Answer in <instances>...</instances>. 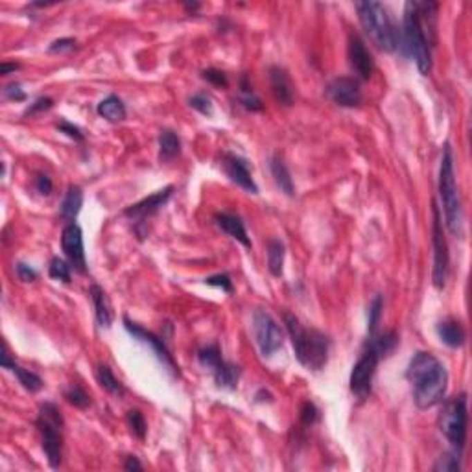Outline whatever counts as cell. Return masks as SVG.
I'll return each instance as SVG.
<instances>
[{
  "mask_svg": "<svg viewBox=\"0 0 472 472\" xmlns=\"http://www.w3.org/2000/svg\"><path fill=\"white\" fill-rule=\"evenodd\" d=\"M124 327H126L127 332H129L135 340L143 341V343L149 345V349L155 352V356L159 358V362L166 367V371H170L174 376H179V365H177L174 356L170 354V351L166 349L165 341L161 340L159 336H155L154 332H149V330L138 327L137 323H133V321H129L127 318H124Z\"/></svg>",
  "mask_w": 472,
  "mask_h": 472,
  "instance_id": "obj_11",
  "label": "cell"
},
{
  "mask_svg": "<svg viewBox=\"0 0 472 472\" xmlns=\"http://www.w3.org/2000/svg\"><path fill=\"white\" fill-rule=\"evenodd\" d=\"M61 247L65 253L66 260L72 268L85 273L87 269V260H85V247H83V233L82 227L74 224H66V227L61 233Z\"/></svg>",
  "mask_w": 472,
  "mask_h": 472,
  "instance_id": "obj_12",
  "label": "cell"
},
{
  "mask_svg": "<svg viewBox=\"0 0 472 472\" xmlns=\"http://www.w3.org/2000/svg\"><path fill=\"white\" fill-rule=\"evenodd\" d=\"M76 48V39L65 37V39H57L54 43L48 46L50 54H61V52H71V50Z\"/></svg>",
  "mask_w": 472,
  "mask_h": 472,
  "instance_id": "obj_40",
  "label": "cell"
},
{
  "mask_svg": "<svg viewBox=\"0 0 472 472\" xmlns=\"http://www.w3.org/2000/svg\"><path fill=\"white\" fill-rule=\"evenodd\" d=\"M96 379H98V384L102 385L107 393L116 397L124 395V385L116 380V376L113 374L109 365H98V369H96Z\"/></svg>",
  "mask_w": 472,
  "mask_h": 472,
  "instance_id": "obj_29",
  "label": "cell"
},
{
  "mask_svg": "<svg viewBox=\"0 0 472 472\" xmlns=\"http://www.w3.org/2000/svg\"><path fill=\"white\" fill-rule=\"evenodd\" d=\"M284 325L291 338V345H293L299 363L312 371H321L329 360V338L319 330L305 329L301 321L291 314H284Z\"/></svg>",
  "mask_w": 472,
  "mask_h": 472,
  "instance_id": "obj_2",
  "label": "cell"
},
{
  "mask_svg": "<svg viewBox=\"0 0 472 472\" xmlns=\"http://www.w3.org/2000/svg\"><path fill=\"white\" fill-rule=\"evenodd\" d=\"M347 54H349V63H351L352 71L356 72L360 80H369L374 72V61L371 52L367 50L363 39L358 33H352L349 37V46H347Z\"/></svg>",
  "mask_w": 472,
  "mask_h": 472,
  "instance_id": "obj_14",
  "label": "cell"
},
{
  "mask_svg": "<svg viewBox=\"0 0 472 472\" xmlns=\"http://www.w3.org/2000/svg\"><path fill=\"white\" fill-rule=\"evenodd\" d=\"M17 69H19V65H15V63H2V66H0V74H10V72H15Z\"/></svg>",
  "mask_w": 472,
  "mask_h": 472,
  "instance_id": "obj_48",
  "label": "cell"
},
{
  "mask_svg": "<svg viewBox=\"0 0 472 472\" xmlns=\"http://www.w3.org/2000/svg\"><path fill=\"white\" fill-rule=\"evenodd\" d=\"M190 105H192L196 111H199L201 115L207 116L212 115V100H210L205 93L194 94L192 98H190Z\"/></svg>",
  "mask_w": 472,
  "mask_h": 472,
  "instance_id": "obj_37",
  "label": "cell"
},
{
  "mask_svg": "<svg viewBox=\"0 0 472 472\" xmlns=\"http://www.w3.org/2000/svg\"><path fill=\"white\" fill-rule=\"evenodd\" d=\"M205 284L221 288V290L227 291V293H231L233 291V280H231V277H229V275H226V273L215 275V277H209V279H205Z\"/></svg>",
  "mask_w": 472,
  "mask_h": 472,
  "instance_id": "obj_39",
  "label": "cell"
},
{
  "mask_svg": "<svg viewBox=\"0 0 472 472\" xmlns=\"http://www.w3.org/2000/svg\"><path fill=\"white\" fill-rule=\"evenodd\" d=\"M402 48L417 65L419 72L423 76H428L432 71V52H430V41L426 37L424 22L417 10L415 2H408L404 6V17H402Z\"/></svg>",
  "mask_w": 472,
  "mask_h": 472,
  "instance_id": "obj_3",
  "label": "cell"
},
{
  "mask_svg": "<svg viewBox=\"0 0 472 472\" xmlns=\"http://www.w3.org/2000/svg\"><path fill=\"white\" fill-rule=\"evenodd\" d=\"M240 104L242 107H246V109L251 111V113H255V111H262L264 107L262 100L253 93V87L249 85L246 76L240 80Z\"/></svg>",
  "mask_w": 472,
  "mask_h": 472,
  "instance_id": "obj_30",
  "label": "cell"
},
{
  "mask_svg": "<svg viewBox=\"0 0 472 472\" xmlns=\"http://www.w3.org/2000/svg\"><path fill=\"white\" fill-rule=\"evenodd\" d=\"M57 129H60L61 133H65L66 137H71V138H74V140H78V143H82L83 140L82 129H80L78 126H74V124H71V122H66V120L60 122V124H57Z\"/></svg>",
  "mask_w": 472,
  "mask_h": 472,
  "instance_id": "obj_42",
  "label": "cell"
},
{
  "mask_svg": "<svg viewBox=\"0 0 472 472\" xmlns=\"http://www.w3.org/2000/svg\"><path fill=\"white\" fill-rule=\"evenodd\" d=\"M35 188L41 196H50L52 194V179L46 174H39L35 177Z\"/></svg>",
  "mask_w": 472,
  "mask_h": 472,
  "instance_id": "obj_45",
  "label": "cell"
},
{
  "mask_svg": "<svg viewBox=\"0 0 472 472\" xmlns=\"http://www.w3.org/2000/svg\"><path fill=\"white\" fill-rule=\"evenodd\" d=\"M434 224H432V244H434V286L437 290H443L446 284V275H448V246L445 240L443 231V220H441L439 207L434 203Z\"/></svg>",
  "mask_w": 472,
  "mask_h": 472,
  "instance_id": "obj_10",
  "label": "cell"
},
{
  "mask_svg": "<svg viewBox=\"0 0 472 472\" xmlns=\"http://www.w3.org/2000/svg\"><path fill=\"white\" fill-rule=\"evenodd\" d=\"M2 367L10 369L11 373H15L19 382L22 384V388L26 391H30V393H37V391L43 390V380H41V376H37L35 373H32V371H28V369L21 367L19 363L13 362L10 358V352L6 349V345L4 349H2Z\"/></svg>",
  "mask_w": 472,
  "mask_h": 472,
  "instance_id": "obj_18",
  "label": "cell"
},
{
  "mask_svg": "<svg viewBox=\"0 0 472 472\" xmlns=\"http://www.w3.org/2000/svg\"><path fill=\"white\" fill-rule=\"evenodd\" d=\"M52 105H54L52 98H44V96H43V98L35 100V102H33V104L30 105V107H28V109L24 111V113H26V115H35V113H43V111H48L50 107H52Z\"/></svg>",
  "mask_w": 472,
  "mask_h": 472,
  "instance_id": "obj_44",
  "label": "cell"
},
{
  "mask_svg": "<svg viewBox=\"0 0 472 472\" xmlns=\"http://www.w3.org/2000/svg\"><path fill=\"white\" fill-rule=\"evenodd\" d=\"M4 94L6 98L13 100V102H22V100H26V93L22 91L19 83H11V85H8V87L4 89Z\"/></svg>",
  "mask_w": 472,
  "mask_h": 472,
  "instance_id": "obj_46",
  "label": "cell"
},
{
  "mask_svg": "<svg viewBox=\"0 0 472 472\" xmlns=\"http://www.w3.org/2000/svg\"><path fill=\"white\" fill-rule=\"evenodd\" d=\"M269 83H271L275 100L279 104L290 107L293 104V85H291L288 72L284 69H280V66H271L269 69Z\"/></svg>",
  "mask_w": 472,
  "mask_h": 472,
  "instance_id": "obj_17",
  "label": "cell"
},
{
  "mask_svg": "<svg viewBox=\"0 0 472 472\" xmlns=\"http://www.w3.org/2000/svg\"><path fill=\"white\" fill-rule=\"evenodd\" d=\"M319 419V412H318V408H316V404L314 402H310V401H307V402H302V406H301V421L307 426H312L316 421Z\"/></svg>",
  "mask_w": 472,
  "mask_h": 472,
  "instance_id": "obj_38",
  "label": "cell"
},
{
  "mask_svg": "<svg viewBox=\"0 0 472 472\" xmlns=\"http://www.w3.org/2000/svg\"><path fill=\"white\" fill-rule=\"evenodd\" d=\"M382 307H384L382 296L374 297L373 302L369 305V319H367V332H369V336L376 334V330H379L380 316H382Z\"/></svg>",
  "mask_w": 472,
  "mask_h": 472,
  "instance_id": "obj_34",
  "label": "cell"
},
{
  "mask_svg": "<svg viewBox=\"0 0 472 472\" xmlns=\"http://www.w3.org/2000/svg\"><path fill=\"white\" fill-rule=\"evenodd\" d=\"M406 379L412 384L413 401L421 410H428L443 402L448 388L445 365L430 352H415L408 363Z\"/></svg>",
  "mask_w": 472,
  "mask_h": 472,
  "instance_id": "obj_1",
  "label": "cell"
},
{
  "mask_svg": "<svg viewBox=\"0 0 472 472\" xmlns=\"http://www.w3.org/2000/svg\"><path fill=\"white\" fill-rule=\"evenodd\" d=\"M71 264L65 262L63 258L54 257L50 260V268H48V275L52 279L61 280V282H71Z\"/></svg>",
  "mask_w": 472,
  "mask_h": 472,
  "instance_id": "obj_32",
  "label": "cell"
},
{
  "mask_svg": "<svg viewBox=\"0 0 472 472\" xmlns=\"http://www.w3.org/2000/svg\"><path fill=\"white\" fill-rule=\"evenodd\" d=\"M439 430L454 446V451L462 454L467 441V395L465 393H460L445 402L439 413Z\"/></svg>",
  "mask_w": 472,
  "mask_h": 472,
  "instance_id": "obj_7",
  "label": "cell"
},
{
  "mask_svg": "<svg viewBox=\"0 0 472 472\" xmlns=\"http://www.w3.org/2000/svg\"><path fill=\"white\" fill-rule=\"evenodd\" d=\"M172 194H174V187L163 188L159 192H155L152 194V196H148V198H144L143 201H138V203L127 207V209L124 210V216H127L129 220L135 221L148 220L149 216H154L163 205H166V201L172 198Z\"/></svg>",
  "mask_w": 472,
  "mask_h": 472,
  "instance_id": "obj_16",
  "label": "cell"
},
{
  "mask_svg": "<svg viewBox=\"0 0 472 472\" xmlns=\"http://www.w3.org/2000/svg\"><path fill=\"white\" fill-rule=\"evenodd\" d=\"M89 296H91V301H93L98 325L102 329H109L111 323H113V310H111L109 299L105 296V291L98 284H93L91 290H89Z\"/></svg>",
  "mask_w": 472,
  "mask_h": 472,
  "instance_id": "obj_19",
  "label": "cell"
},
{
  "mask_svg": "<svg viewBox=\"0 0 472 472\" xmlns=\"http://www.w3.org/2000/svg\"><path fill=\"white\" fill-rule=\"evenodd\" d=\"M399 345V338H397V334L393 332V330H390V332H384V334H373L369 336L367 338V345L365 347H371L376 354L380 356V360L385 356H390L391 352L395 351V347Z\"/></svg>",
  "mask_w": 472,
  "mask_h": 472,
  "instance_id": "obj_26",
  "label": "cell"
},
{
  "mask_svg": "<svg viewBox=\"0 0 472 472\" xmlns=\"http://www.w3.org/2000/svg\"><path fill=\"white\" fill-rule=\"evenodd\" d=\"M65 399L69 404H72L74 408H80V410H85V408H89V404H91V397H89L87 391L83 390V388H80V385H72L71 390L65 393Z\"/></svg>",
  "mask_w": 472,
  "mask_h": 472,
  "instance_id": "obj_35",
  "label": "cell"
},
{
  "mask_svg": "<svg viewBox=\"0 0 472 472\" xmlns=\"http://www.w3.org/2000/svg\"><path fill=\"white\" fill-rule=\"evenodd\" d=\"M253 334L262 356H273L284 343V332L268 312L257 310L253 314Z\"/></svg>",
  "mask_w": 472,
  "mask_h": 472,
  "instance_id": "obj_8",
  "label": "cell"
},
{
  "mask_svg": "<svg viewBox=\"0 0 472 472\" xmlns=\"http://www.w3.org/2000/svg\"><path fill=\"white\" fill-rule=\"evenodd\" d=\"M124 469H126V471H143V465L138 463L137 457L129 456V457H127L126 465H124Z\"/></svg>",
  "mask_w": 472,
  "mask_h": 472,
  "instance_id": "obj_47",
  "label": "cell"
},
{
  "mask_svg": "<svg viewBox=\"0 0 472 472\" xmlns=\"http://www.w3.org/2000/svg\"><path fill=\"white\" fill-rule=\"evenodd\" d=\"M17 275H19V279H21L22 282H33V280L37 279V271L33 268H30V266L24 262L17 264Z\"/></svg>",
  "mask_w": 472,
  "mask_h": 472,
  "instance_id": "obj_43",
  "label": "cell"
},
{
  "mask_svg": "<svg viewBox=\"0 0 472 472\" xmlns=\"http://www.w3.org/2000/svg\"><path fill=\"white\" fill-rule=\"evenodd\" d=\"M437 336L445 345L452 347V349H460L465 345L467 341V332L463 329V325L454 319H446L437 325Z\"/></svg>",
  "mask_w": 472,
  "mask_h": 472,
  "instance_id": "obj_20",
  "label": "cell"
},
{
  "mask_svg": "<svg viewBox=\"0 0 472 472\" xmlns=\"http://www.w3.org/2000/svg\"><path fill=\"white\" fill-rule=\"evenodd\" d=\"M216 224L221 227V231H226L231 238L240 242L242 246L251 247V240H249V236H247L246 226H244V221H242L238 216L221 212V215H216Z\"/></svg>",
  "mask_w": 472,
  "mask_h": 472,
  "instance_id": "obj_21",
  "label": "cell"
},
{
  "mask_svg": "<svg viewBox=\"0 0 472 472\" xmlns=\"http://www.w3.org/2000/svg\"><path fill=\"white\" fill-rule=\"evenodd\" d=\"M354 8H356L358 19L362 22L369 39L384 52L397 50L399 37H397V30L391 22L385 6L380 2H373V0H365V2H356Z\"/></svg>",
  "mask_w": 472,
  "mask_h": 472,
  "instance_id": "obj_5",
  "label": "cell"
},
{
  "mask_svg": "<svg viewBox=\"0 0 472 472\" xmlns=\"http://www.w3.org/2000/svg\"><path fill=\"white\" fill-rule=\"evenodd\" d=\"M181 152V140L177 137L176 133L170 131V129H165L161 131L159 135V159L163 163L166 161L176 159L177 155Z\"/></svg>",
  "mask_w": 472,
  "mask_h": 472,
  "instance_id": "obj_27",
  "label": "cell"
},
{
  "mask_svg": "<svg viewBox=\"0 0 472 472\" xmlns=\"http://www.w3.org/2000/svg\"><path fill=\"white\" fill-rule=\"evenodd\" d=\"M266 253H268V269L273 277L282 275V266H284V244L280 240H269L266 244Z\"/></svg>",
  "mask_w": 472,
  "mask_h": 472,
  "instance_id": "obj_28",
  "label": "cell"
},
{
  "mask_svg": "<svg viewBox=\"0 0 472 472\" xmlns=\"http://www.w3.org/2000/svg\"><path fill=\"white\" fill-rule=\"evenodd\" d=\"M82 205H83L82 188L76 187V185H72V187H69V190H66L65 198H63L60 216L66 221V224H74L78 215H80V210H82Z\"/></svg>",
  "mask_w": 472,
  "mask_h": 472,
  "instance_id": "obj_22",
  "label": "cell"
},
{
  "mask_svg": "<svg viewBox=\"0 0 472 472\" xmlns=\"http://www.w3.org/2000/svg\"><path fill=\"white\" fill-rule=\"evenodd\" d=\"M127 424L131 428V434L137 437V439H144L146 437V432H148V424H146V419L138 410H131L127 412Z\"/></svg>",
  "mask_w": 472,
  "mask_h": 472,
  "instance_id": "obj_33",
  "label": "cell"
},
{
  "mask_svg": "<svg viewBox=\"0 0 472 472\" xmlns=\"http://www.w3.org/2000/svg\"><path fill=\"white\" fill-rule=\"evenodd\" d=\"M212 376H215V382L218 388H224V390H236L238 379H240V367L235 365V363L221 360V362L215 367V371H212Z\"/></svg>",
  "mask_w": 472,
  "mask_h": 472,
  "instance_id": "obj_23",
  "label": "cell"
},
{
  "mask_svg": "<svg viewBox=\"0 0 472 472\" xmlns=\"http://www.w3.org/2000/svg\"><path fill=\"white\" fill-rule=\"evenodd\" d=\"M63 424H65V421H63L60 408L52 402L41 404L35 426H37V432L41 435L44 456H46L52 469L60 467L61 457H63Z\"/></svg>",
  "mask_w": 472,
  "mask_h": 472,
  "instance_id": "obj_6",
  "label": "cell"
},
{
  "mask_svg": "<svg viewBox=\"0 0 472 472\" xmlns=\"http://www.w3.org/2000/svg\"><path fill=\"white\" fill-rule=\"evenodd\" d=\"M96 111H98V115L102 118L109 122H122L126 118V105L115 94H109L107 98L102 100L98 107H96Z\"/></svg>",
  "mask_w": 472,
  "mask_h": 472,
  "instance_id": "obj_25",
  "label": "cell"
},
{
  "mask_svg": "<svg viewBox=\"0 0 472 472\" xmlns=\"http://www.w3.org/2000/svg\"><path fill=\"white\" fill-rule=\"evenodd\" d=\"M221 166H224V172L226 176L231 179L235 185H238L240 188H244L246 192L249 194H258L257 183L253 181L251 172H249V166H247L246 159H242L235 154H226L224 159H221Z\"/></svg>",
  "mask_w": 472,
  "mask_h": 472,
  "instance_id": "obj_15",
  "label": "cell"
},
{
  "mask_svg": "<svg viewBox=\"0 0 472 472\" xmlns=\"http://www.w3.org/2000/svg\"><path fill=\"white\" fill-rule=\"evenodd\" d=\"M379 354L371 347H365L363 354L358 358V362L352 367L349 384H351V391L360 401H363V399H367L371 395V385H373V379L374 373H376V367H379Z\"/></svg>",
  "mask_w": 472,
  "mask_h": 472,
  "instance_id": "obj_9",
  "label": "cell"
},
{
  "mask_svg": "<svg viewBox=\"0 0 472 472\" xmlns=\"http://www.w3.org/2000/svg\"><path fill=\"white\" fill-rule=\"evenodd\" d=\"M198 360H199V363H201V367L209 369L210 373H212L216 365L224 360V358H221L220 347L218 345L201 347V349L198 351Z\"/></svg>",
  "mask_w": 472,
  "mask_h": 472,
  "instance_id": "obj_31",
  "label": "cell"
},
{
  "mask_svg": "<svg viewBox=\"0 0 472 472\" xmlns=\"http://www.w3.org/2000/svg\"><path fill=\"white\" fill-rule=\"evenodd\" d=\"M203 78L209 83L216 85V87H227V85H229L226 74L221 71H216V69H207V71H203Z\"/></svg>",
  "mask_w": 472,
  "mask_h": 472,
  "instance_id": "obj_41",
  "label": "cell"
},
{
  "mask_svg": "<svg viewBox=\"0 0 472 472\" xmlns=\"http://www.w3.org/2000/svg\"><path fill=\"white\" fill-rule=\"evenodd\" d=\"M460 452H452V454H446V456H441L437 460V463L434 465V471L437 472H456L462 469V463H460Z\"/></svg>",
  "mask_w": 472,
  "mask_h": 472,
  "instance_id": "obj_36",
  "label": "cell"
},
{
  "mask_svg": "<svg viewBox=\"0 0 472 472\" xmlns=\"http://www.w3.org/2000/svg\"><path fill=\"white\" fill-rule=\"evenodd\" d=\"M325 94L340 107H358L362 104V89L356 78H336L325 87Z\"/></svg>",
  "mask_w": 472,
  "mask_h": 472,
  "instance_id": "obj_13",
  "label": "cell"
},
{
  "mask_svg": "<svg viewBox=\"0 0 472 472\" xmlns=\"http://www.w3.org/2000/svg\"><path fill=\"white\" fill-rule=\"evenodd\" d=\"M269 170H271V176H273L277 187L280 188V192H284L286 196L291 198L296 194V188H293L290 170L284 165V161L280 159V157H273V159L269 161Z\"/></svg>",
  "mask_w": 472,
  "mask_h": 472,
  "instance_id": "obj_24",
  "label": "cell"
},
{
  "mask_svg": "<svg viewBox=\"0 0 472 472\" xmlns=\"http://www.w3.org/2000/svg\"><path fill=\"white\" fill-rule=\"evenodd\" d=\"M439 198L443 203V215L448 231L452 235H462L463 231V209L462 199L457 194L456 174H454V155L451 144L446 143L443 148L439 166Z\"/></svg>",
  "mask_w": 472,
  "mask_h": 472,
  "instance_id": "obj_4",
  "label": "cell"
}]
</instances>
